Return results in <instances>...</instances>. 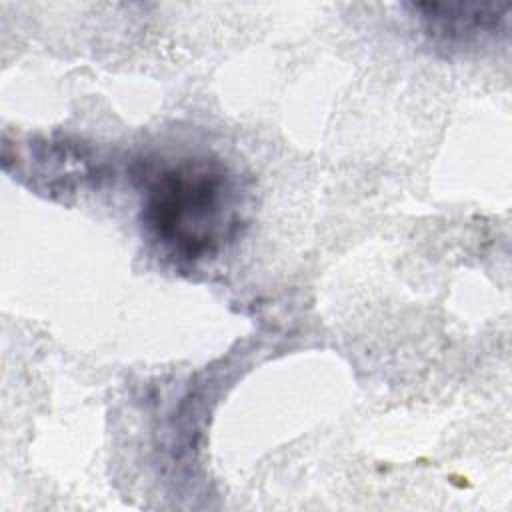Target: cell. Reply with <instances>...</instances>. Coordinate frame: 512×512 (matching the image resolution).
Segmentation results:
<instances>
[{"label":"cell","mask_w":512,"mask_h":512,"mask_svg":"<svg viewBox=\"0 0 512 512\" xmlns=\"http://www.w3.org/2000/svg\"><path fill=\"white\" fill-rule=\"evenodd\" d=\"M140 224L156 250L178 266L216 258L240 232L246 192L240 174L206 152L140 164Z\"/></svg>","instance_id":"obj_1"},{"label":"cell","mask_w":512,"mask_h":512,"mask_svg":"<svg viewBox=\"0 0 512 512\" xmlns=\"http://www.w3.org/2000/svg\"><path fill=\"white\" fill-rule=\"evenodd\" d=\"M412 16L434 44L450 50L494 40L506 32L508 4L494 2H424L410 4Z\"/></svg>","instance_id":"obj_2"}]
</instances>
